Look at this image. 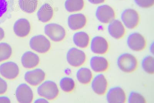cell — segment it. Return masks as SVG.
<instances>
[{
    "instance_id": "277c9868",
    "label": "cell",
    "mask_w": 154,
    "mask_h": 103,
    "mask_svg": "<svg viewBox=\"0 0 154 103\" xmlns=\"http://www.w3.org/2000/svg\"><path fill=\"white\" fill-rule=\"evenodd\" d=\"M29 45L33 50L41 53H46L51 47L50 41L42 35L33 36L30 39Z\"/></svg>"
},
{
    "instance_id": "9a60e30c",
    "label": "cell",
    "mask_w": 154,
    "mask_h": 103,
    "mask_svg": "<svg viewBox=\"0 0 154 103\" xmlns=\"http://www.w3.org/2000/svg\"><path fill=\"white\" fill-rule=\"evenodd\" d=\"M91 48L92 51L96 54H104L108 50V42L102 37H95L92 39Z\"/></svg>"
},
{
    "instance_id": "30bf717a",
    "label": "cell",
    "mask_w": 154,
    "mask_h": 103,
    "mask_svg": "<svg viewBox=\"0 0 154 103\" xmlns=\"http://www.w3.org/2000/svg\"><path fill=\"white\" fill-rule=\"evenodd\" d=\"M127 43L129 47L135 51L143 50L146 45V42L144 37L138 33L130 34L128 37Z\"/></svg>"
},
{
    "instance_id": "3957f363",
    "label": "cell",
    "mask_w": 154,
    "mask_h": 103,
    "mask_svg": "<svg viewBox=\"0 0 154 103\" xmlns=\"http://www.w3.org/2000/svg\"><path fill=\"white\" fill-rule=\"evenodd\" d=\"M45 33L51 40L55 42L62 41L66 36L64 27L56 23L46 24L45 27Z\"/></svg>"
},
{
    "instance_id": "f546056e",
    "label": "cell",
    "mask_w": 154,
    "mask_h": 103,
    "mask_svg": "<svg viewBox=\"0 0 154 103\" xmlns=\"http://www.w3.org/2000/svg\"><path fill=\"white\" fill-rule=\"evenodd\" d=\"M134 1L140 7L144 8L152 7L154 3V0H134Z\"/></svg>"
},
{
    "instance_id": "5bb4252c",
    "label": "cell",
    "mask_w": 154,
    "mask_h": 103,
    "mask_svg": "<svg viewBox=\"0 0 154 103\" xmlns=\"http://www.w3.org/2000/svg\"><path fill=\"white\" fill-rule=\"evenodd\" d=\"M107 100L109 103H124L126 95L124 91L120 87L112 88L107 94Z\"/></svg>"
},
{
    "instance_id": "9c48e42d",
    "label": "cell",
    "mask_w": 154,
    "mask_h": 103,
    "mask_svg": "<svg viewBox=\"0 0 154 103\" xmlns=\"http://www.w3.org/2000/svg\"><path fill=\"white\" fill-rule=\"evenodd\" d=\"M96 15L99 21L103 23H110L115 17V11L113 9L107 5L98 7L96 11Z\"/></svg>"
},
{
    "instance_id": "7c38bea8",
    "label": "cell",
    "mask_w": 154,
    "mask_h": 103,
    "mask_svg": "<svg viewBox=\"0 0 154 103\" xmlns=\"http://www.w3.org/2000/svg\"><path fill=\"white\" fill-rule=\"evenodd\" d=\"M13 30L16 36L23 38L27 36L29 33L31 31V25L27 19H19L15 22Z\"/></svg>"
},
{
    "instance_id": "52a82bcc",
    "label": "cell",
    "mask_w": 154,
    "mask_h": 103,
    "mask_svg": "<svg viewBox=\"0 0 154 103\" xmlns=\"http://www.w3.org/2000/svg\"><path fill=\"white\" fill-rule=\"evenodd\" d=\"M17 101L19 103H31L33 98V93L31 87L26 83L19 85L16 91Z\"/></svg>"
},
{
    "instance_id": "4fadbf2b",
    "label": "cell",
    "mask_w": 154,
    "mask_h": 103,
    "mask_svg": "<svg viewBox=\"0 0 154 103\" xmlns=\"http://www.w3.org/2000/svg\"><path fill=\"white\" fill-rule=\"evenodd\" d=\"M14 2V0H0V24L11 17Z\"/></svg>"
},
{
    "instance_id": "4316f807",
    "label": "cell",
    "mask_w": 154,
    "mask_h": 103,
    "mask_svg": "<svg viewBox=\"0 0 154 103\" xmlns=\"http://www.w3.org/2000/svg\"><path fill=\"white\" fill-rule=\"evenodd\" d=\"M60 86L63 91L70 92L75 88V82L72 78L65 77L60 80Z\"/></svg>"
},
{
    "instance_id": "d6986e66",
    "label": "cell",
    "mask_w": 154,
    "mask_h": 103,
    "mask_svg": "<svg viewBox=\"0 0 154 103\" xmlns=\"http://www.w3.org/2000/svg\"><path fill=\"white\" fill-rule=\"evenodd\" d=\"M21 61L24 68H32L36 67L39 64V58L35 53L31 51H28L26 52L23 55Z\"/></svg>"
},
{
    "instance_id": "1f68e13d",
    "label": "cell",
    "mask_w": 154,
    "mask_h": 103,
    "mask_svg": "<svg viewBox=\"0 0 154 103\" xmlns=\"http://www.w3.org/2000/svg\"><path fill=\"white\" fill-rule=\"evenodd\" d=\"M0 103H11V101L6 96H0Z\"/></svg>"
},
{
    "instance_id": "d6a6232c",
    "label": "cell",
    "mask_w": 154,
    "mask_h": 103,
    "mask_svg": "<svg viewBox=\"0 0 154 103\" xmlns=\"http://www.w3.org/2000/svg\"><path fill=\"white\" fill-rule=\"evenodd\" d=\"M89 2L94 5H98L104 2L105 0H88Z\"/></svg>"
},
{
    "instance_id": "603a6c76",
    "label": "cell",
    "mask_w": 154,
    "mask_h": 103,
    "mask_svg": "<svg viewBox=\"0 0 154 103\" xmlns=\"http://www.w3.org/2000/svg\"><path fill=\"white\" fill-rule=\"evenodd\" d=\"M38 5V0H19V5L20 9L29 14L35 12Z\"/></svg>"
},
{
    "instance_id": "7402d4cb",
    "label": "cell",
    "mask_w": 154,
    "mask_h": 103,
    "mask_svg": "<svg viewBox=\"0 0 154 103\" xmlns=\"http://www.w3.org/2000/svg\"><path fill=\"white\" fill-rule=\"evenodd\" d=\"M73 40L77 46L85 48L88 45L89 37L88 34L84 31H80L75 33L73 37Z\"/></svg>"
},
{
    "instance_id": "cb8c5ba5",
    "label": "cell",
    "mask_w": 154,
    "mask_h": 103,
    "mask_svg": "<svg viewBox=\"0 0 154 103\" xmlns=\"http://www.w3.org/2000/svg\"><path fill=\"white\" fill-rule=\"evenodd\" d=\"M84 6V0H66L65 8L67 11L70 12L79 11Z\"/></svg>"
},
{
    "instance_id": "5b68a950",
    "label": "cell",
    "mask_w": 154,
    "mask_h": 103,
    "mask_svg": "<svg viewBox=\"0 0 154 103\" xmlns=\"http://www.w3.org/2000/svg\"><path fill=\"white\" fill-rule=\"evenodd\" d=\"M66 58L69 64L75 67L82 65L86 59L84 52L75 48H71L69 49L67 52Z\"/></svg>"
},
{
    "instance_id": "d4e9b609",
    "label": "cell",
    "mask_w": 154,
    "mask_h": 103,
    "mask_svg": "<svg viewBox=\"0 0 154 103\" xmlns=\"http://www.w3.org/2000/svg\"><path fill=\"white\" fill-rule=\"evenodd\" d=\"M77 79L79 82L82 84H88L90 82L92 78L91 71L87 68H82L77 71Z\"/></svg>"
},
{
    "instance_id": "83f0119b",
    "label": "cell",
    "mask_w": 154,
    "mask_h": 103,
    "mask_svg": "<svg viewBox=\"0 0 154 103\" xmlns=\"http://www.w3.org/2000/svg\"><path fill=\"white\" fill-rule=\"evenodd\" d=\"M142 66L144 70L149 74L154 72V58L151 56H147L144 58L142 61Z\"/></svg>"
},
{
    "instance_id": "44dd1931",
    "label": "cell",
    "mask_w": 154,
    "mask_h": 103,
    "mask_svg": "<svg viewBox=\"0 0 154 103\" xmlns=\"http://www.w3.org/2000/svg\"><path fill=\"white\" fill-rule=\"evenodd\" d=\"M90 65L92 69L95 72H103L108 69V62L104 57L94 56L91 59Z\"/></svg>"
},
{
    "instance_id": "ba28073f",
    "label": "cell",
    "mask_w": 154,
    "mask_h": 103,
    "mask_svg": "<svg viewBox=\"0 0 154 103\" xmlns=\"http://www.w3.org/2000/svg\"><path fill=\"white\" fill-rule=\"evenodd\" d=\"M19 69L17 64L12 61L3 63L0 65V74L6 79L13 80L18 75Z\"/></svg>"
},
{
    "instance_id": "8992f818",
    "label": "cell",
    "mask_w": 154,
    "mask_h": 103,
    "mask_svg": "<svg viewBox=\"0 0 154 103\" xmlns=\"http://www.w3.org/2000/svg\"><path fill=\"white\" fill-rule=\"evenodd\" d=\"M125 27L132 29L137 27L139 22V16L137 11L132 9H125L121 16Z\"/></svg>"
},
{
    "instance_id": "2e32d148",
    "label": "cell",
    "mask_w": 154,
    "mask_h": 103,
    "mask_svg": "<svg viewBox=\"0 0 154 103\" xmlns=\"http://www.w3.org/2000/svg\"><path fill=\"white\" fill-rule=\"evenodd\" d=\"M86 23V17L82 14H75L69 16L68 24L71 30L75 31L81 29L85 27Z\"/></svg>"
},
{
    "instance_id": "e575fe53",
    "label": "cell",
    "mask_w": 154,
    "mask_h": 103,
    "mask_svg": "<svg viewBox=\"0 0 154 103\" xmlns=\"http://www.w3.org/2000/svg\"><path fill=\"white\" fill-rule=\"evenodd\" d=\"M34 103H48V101L45 98H40L35 100Z\"/></svg>"
},
{
    "instance_id": "ac0fdd59",
    "label": "cell",
    "mask_w": 154,
    "mask_h": 103,
    "mask_svg": "<svg viewBox=\"0 0 154 103\" xmlns=\"http://www.w3.org/2000/svg\"><path fill=\"white\" fill-rule=\"evenodd\" d=\"M91 86L94 92L98 95H103L105 93L107 87V82L103 74H99L92 81Z\"/></svg>"
},
{
    "instance_id": "8fae6325",
    "label": "cell",
    "mask_w": 154,
    "mask_h": 103,
    "mask_svg": "<svg viewBox=\"0 0 154 103\" xmlns=\"http://www.w3.org/2000/svg\"><path fill=\"white\" fill-rule=\"evenodd\" d=\"M45 72L40 68H36L26 73L24 79L26 82L32 86H37L45 79Z\"/></svg>"
},
{
    "instance_id": "836d02e7",
    "label": "cell",
    "mask_w": 154,
    "mask_h": 103,
    "mask_svg": "<svg viewBox=\"0 0 154 103\" xmlns=\"http://www.w3.org/2000/svg\"><path fill=\"white\" fill-rule=\"evenodd\" d=\"M5 36V33L2 27H0V41L2 40Z\"/></svg>"
},
{
    "instance_id": "7a4b0ae2",
    "label": "cell",
    "mask_w": 154,
    "mask_h": 103,
    "mask_svg": "<svg viewBox=\"0 0 154 103\" xmlns=\"http://www.w3.org/2000/svg\"><path fill=\"white\" fill-rule=\"evenodd\" d=\"M117 64L121 70L126 73H131L137 68V59L132 55L125 53L121 55L118 59Z\"/></svg>"
},
{
    "instance_id": "f1b7e54d",
    "label": "cell",
    "mask_w": 154,
    "mask_h": 103,
    "mask_svg": "<svg viewBox=\"0 0 154 103\" xmlns=\"http://www.w3.org/2000/svg\"><path fill=\"white\" fill-rule=\"evenodd\" d=\"M128 102L130 103H145L146 101L143 97L139 93L132 92L129 95Z\"/></svg>"
},
{
    "instance_id": "ffe728a7",
    "label": "cell",
    "mask_w": 154,
    "mask_h": 103,
    "mask_svg": "<svg viewBox=\"0 0 154 103\" xmlns=\"http://www.w3.org/2000/svg\"><path fill=\"white\" fill-rule=\"evenodd\" d=\"M53 16V9L51 5L48 3L42 5L37 12L38 20L42 23L49 21Z\"/></svg>"
},
{
    "instance_id": "484cf974",
    "label": "cell",
    "mask_w": 154,
    "mask_h": 103,
    "mask_svg": "<svg viewBox=\"0 0 154 103\" xmlns=\"http://www.w3.org/2000/svg\"><path fill=\"white\" fill-rule=\"evenodd\" d=\"M12 53V49L10 45L6 42L0 43V62L8 60Z\"/></svg>"
},
{
    "instance_id": "4dcf8cb0",
    "label": "cell",
    "mask_w": 154,
    "mask_h": 103,
    "mask_svg": "<svg viewBox=\"0 0 154 103\" xmlns=\"http://www.w3.org/2000/svg\"><path fill=\"white\" fill-rule=\"evenodd\" d=\"M8 89V84L5 80L0 77V95L4 94Z\"/></svg>"
},
{
    "instance_id": "6da1fadb",
    "label": "cell",
    "mask_w": 154,
    "mask_h": 103,
    "mask_svg": "<svg viewBox=\"0 0 154 103\" xmlns=\"http://www.w3.org/2000/svg\"><path fill=\"white\" fill-rule=\"evenodd\" d=\"M38 95L51 100L57 97L59 93L57 85L53 81L47 80L41 84L37 89Z\"/></svg>"
},
{
    "instance_id": "e0dca14e",
    "label": "cell",
    "mask_w": 154,
    "mask_h": 103,
    "mask_svg": "<svg viewBox=\"0 0 154 103\" xmlns=\"http://www.w3.org/2000/svg\"><path fill=\"white\" fill-rule=\"evenodd\" d=\"M108 31L111 36L116 39L122 38L124 35L125 32L123 24L118 20H113L110 23Z\"/></svg>"
}]
</instances>
